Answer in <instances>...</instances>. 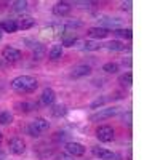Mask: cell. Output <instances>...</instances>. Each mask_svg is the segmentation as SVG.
Listing matches in <instances>:
<instances>
[{
  "label": "cell",
  "mask_w": 160,
  "mask_h": 160,
  "mask_svg": "<svg viewBox=\"0 0 160 160\" xmlns=\"http://www.w3.org/2000/svg\"><path fill=\"white\" fill-rule=\"evenodd\" d=\"M11 88L18 91V93H32L37 90L38 87V82L37 78L32 77V75H18L11 80Z\"/></svg>",
  "instance_id": "cell-1"
},
{
  "label": "cell",
  "mask_w": 160,
  "mask_h": 160,
  "mask_svg": "<svg viewBox=\"0 0 160 160\" xmlns=\"http://www.w3.org/2000/svg\"><path fill=\"white\" fill-rule=\"evenodd\" d=\"M117 112H118L117 108H101L98 112L90 115V120L91 122H102V120H108V118L117 115Z\"/></svg>",
  "instance_id": "cell-2"
},
{
  "label": "cell",
  "mask_w": 160,
  "mask_h": 160,
  "mask_svg": "<svg viewBox=\"0 0 160 160\" xmlns=\"http://www.w3.org/2000/svg\"><path fill=\"white\" fill-rule=\"evenodd\" d=\"M114 136H115V131L109 125H101L96 128V138L101 142H111V141H114Z\"/></svg>",
  "instance_id": "cell-3"
},
{
  "label": "cell",
  "mask_w": 160,
  "mask_h": 160,
  "mask_svg": "<svg viewBox=\"0 0 160 160\" xmlns=\"http://www.w3.org/2000/svg\"><path fill=\"white\" fill-rule=\"evenodd\" d=\"M64 149H66V154H69V155H72V157H82V155L85 154V146H83L82 142H77V141L66 142Z\"/></svg>",
  "instance_id": "cell-4"
},
{
  "label": "cell",
  "mask_w": 160,
  "mask_h": 160,
  "mask_svg": "<svg viewBox=\"0 0 160 160\" xmlns=\"http://www.w3.org/2000/svg\"><path fill=\"white\" fill-rule=\"evenodd\" d=\"M2 58L7 62H16L21 59V51L15 47H5L2 50Z\"/></svg>",
  "instance_id": "cell-5"
},
{
  "label": "cell",
  "mask_w": 160,
  "mask_h": 160,
  "mask_svg": "<svg viewBox=\"0 0 160 160\" xmlns=\"http://www.w3.org/2000/svg\"><path fill=\"white\" fill-rule=\"evenodd\" d=\"M8 149L13 155H21L26 151V142L22 138H11L8 142Z\"/></svg>",
  "instance_id": "cell-6"
},
{
  "label": "cell",
  "mask_w": 160,
  "mask_h": 160,
  "mask_svg": "<svg viewBox=\"0 0 160 160\" xmlns=\"http://www.w3.org/2000/svg\"><path fill=\"white\" fill-rule=\"evenodd\" d=\"M91 154L95 155V157H98L99 160H114L115 158V154L112 151L99 148V146H93V148H91Z\"/></svg>",
  "instance_id": "cell-7"
},
{
  "label": "cell",
  "mask_w": 160,
  "mask_h": 160,
  "mask_svg": "<svg viewBox=\"0 0 160 160\" xmlns=\"http://www.w3.org/2000/svg\"><path fill=\"white\" fill-rule=\"evenodd\" d=\"M71 10H72V7H71L69 2H58L55 7H53V15L62 18V16H68L71 13Z\"/></svg>",
  "instance_id": "cell-8"
},
{
  "label": "cell",
  "mask_w": 160,
  "mask_h": 160,
  "mask_svg": "<svg viewBox=\"0 0 160 160\" xmlns=\"http://www.w3.org/2000/svg\"><path fill=\"white\" fill-rule=\"evenodd\" d=\"M90 74H91V68L88 64H78V66H75V68L72 69L71 77L72 78H82V77H87Z\"/></svg>",
  "instance_id": "cell-9"
},
{
  "label": "cell",
  "mask_w": 160,
  "mask_h": 160,
  "mask_svg": "<svg viewBox=\"0 0 160 160\" xmlns=\"http://www.w3.org/2000/svg\"><path fill=\"white\" fill-rule=\"evenodd\" d=\"M40 101H42L43 106H53L56 101V93L53 88H45L42 91V96H40Z\"/></svg>",
  "instance_id": "cell-10"
},
{
  "label": "cell",
  "mask_w": 160,
  "mask_h": 160,
  "mask_svg": "<svg viewBox=\"0 0 160 160\" xmlns=\"http://www.w3.org/2000/svg\"><path fill=\"white\" fill-rule=\"evenodd\" d=\"M88 35L91 38H98V40H102L109 35V29L106 28H101V26H96V28H90L88 29Z\"/></svg>",
  "instance_id": "cell-11"
},
{
  "label": "cell",
  "mask_w": 160,
  "mask_h": 160,
  "mask_svg": "<svg viewBox=\"0 0 160 160\" xmlns=\"http://www.w3.org/2000/svg\"><path fill=\"white\" fill-rule=\"evenodd\" d=\"M0 29H2V32L15 34L18 31V22L15 19H3L2 22H0Z\"/></svg>",
  "instance_id": "cell-12"
},
{
  "label": "cell",
  "mask_w": 160,
  "mask_h": 160,
  "mask_svg": "<svg viewBox=\"0 0 160 160\" xmlns=\"http://www.w3.org/2000/svg\"><path fill=\"white\" fill-rule=\"evenodd\" d=\"M15 109H18L19 112H31V111L37 109V104L31 102V101H18V102H15Z\"/></svg>",
  "instance_id": "cell-13"
},
{
  "label": "cell",
  "mask_w": 160,
  "mask_h": 160,
  "mask_svg": "<svg viewBox=\"0 0 160 160\" xmlns=\"http://www.w3.org/2000/svg\"><path fill=\"white\" fill-rule=\"evenodd\" d=\"M34 24H35V19H34L32 16H22V18H19V21H18V29L28 31V29L34 28Z\"/></svg>",
  "instance_id": "cell-14"
},
{
  "label": "cell",
  "mask_w": 160,
  "mask_h": 160,
  "mask_svg": "<svg viewBox=\"0 0 160 160\" xmlns=\"http://www.w3.org/2000/svg\"><path fill=\"white\" fill-rule=\"evenodd\" d=\"M50 112H51L53 117L59 118V117H64L66 114H68V108H66L64 104H53L51 109H50Z\"/></svg>",
  "instance_id": "cell-15"
},
{
  "label": "cell",
  "mask_w": 160,
  "mask_h": 160,
  "mask_svg": "<svg viewBox=\"0 0 160 160\" xmlns=\"http://www.w3.org/2000/svg\"><path fill=\"white\" fill-rule=\"evenodd\" d=\"M40 133H42V131H45V130H48L50 128V123H48V120L47 118H43V117H35L34 120H32V122H31Z\"/></svg>",
  "instance_id": "cell-16"
},
{
  "label": "cell",
  "mask_w": 160,
  "mask_h": 160,
  "mask_svg": "<svg viewBox=\"0 0 160 160\" xmlns=\"http://www.w3.org/2000/svg\"><path fill=\"white\" fill-rule=\"evenodd\" d=\"M102 47H104L106 50H109V51H123V50H125V45L120 42V40H111V42L104 43Z\"/></svg>",
  "instance_id": "cell-17"
},
{
  "label": "cell",
  "mask_w": 160,
  "mask_h": 160,
  "mask_svg": "<svg viewBox=\"0 0 160 160\" xmlns=\"http://www.w3.org/2000/svg\"><path fill=\"white\" fill-rule=\"evenodd\" d=\"M61 56H62V47L61 45H53L48 51V58L51 61H58V59H61Z\"/></svg>",
  "instance_id": "cell-18"
},
{
  "label": "cell",
  "mask_w": 160,
  "mask_h": 160,
  "mask_svg": "<svg viewBox=\"0 0 160 160\" xmlns=\"http://www.w3.org/2000/svg\"><path fill=\"white\" fill-rule=\"evenodd\" d=\"M61 47H68V48H71V47H74L75 43H77V37L74 35V34H71V35H68V34H62V40H61Z\"/></svg>",
  "instance_id": "cell-19"
},
{
  "label": "cell",
  "mask_w": 160,
  "mask_h": 160,
  "mask_svg": "<svg viewBox=\"0 0 160 160\" xmlns=\"http://www.w3.org/2000/svg\"><path fill=\"white\" fill-rule=\"evenodd\" d=\"M117 37H122V38H127V40H130L131 37H133V32H131V29H128V28H117V29H114L112 31Z\"/></svg>",
  "instance_id": "cell-20"
},
{
  "label": "cell",
  "mask_w": 160,
  "mask_h": 160,
  "mask_svg": "<svg viewBox=\"0 0 160 160\" xmlns=\"http://www.w3.org/2000/svg\"><path fill=\"white\" fill-rule=\"evenodd\" d=\"M118 83L122 85V87H131L133 83V75L131 72H125L122 75H118Z\"/></svg>",
  "instance_id": "cell-21"
},
{
  "label": "cell",
  "mask_w": 160,
  "mask_h": 160,
  "mask_svg": "<svg viewBox=\"0 0 160 160\" xmlns=\"http://www.w3.org/2000/svg\"><path fill=\"white\" fill-rule=\"evenodd\" d=\"M13 123V115L10 111H0V125H10Z\"/></svg>",
  "instance_id": "cell-22"
},
{
  "label": "cell",
  "mask_w": 160,
  "mask_h": 160,
  "mask_svg": "<svg viewBox=\"0 0 160 160\" xmlns=\"http://www.w3.org/2000/svg\"><path fill=\"white\" fill-rule=\"evenodd\" d=\"M102 71L106 74H117L118 72V64L117 62H106L102 66Z\"/></svg>",
  "instance_id": "cell-23"
},
{
  "label": "cell",
  "mask_w": 160,
  "mask_h": 160,
  "mask_svg": "<svg viewBox=\"0 0 160 160\" xmlns=\"http://www.w3.org/2000/svg\"><path fill=\"white\" fill-rule=\"evenodd\" d=\"M28 2L26 0H16V2H13V10L15 11H18V13H22V11H26L28 10Z\"/></svg>",
  "instance_id": "cell-24"
},
{
  "label": "cell",
  "mask_w": 160,
  "mask_h": 160,
  "mask_svg": "<svg viewBox=\"0 0 160 160\" xmlns=\"http://www.w3.org/2000/svg\"><path fill=\"white\" fill-rule=\"evenodd\" d=\"M43 56H45V47L38 43V45L34 48V59H42Z\"/></svg>",
  "instance_id": "cell-25"
},
{
  "label": "cell",
  "mask_w": 160,
  "mask_h": 160,
  "mask_svg": "<svg viewBox=\"0 0 160 160\" xmlns=\"http://www.w3.org/2000/svg\"><path fill=\"white\" fill-rule=\"evenodd\" d=\"M26 131H28V135H29V136H32V138H38L40 135H42V133H40V131H38L32 123H29L28 127H26Z\"/></svg>",
  "instance_id": "cell-26"
},
{
  "label": "cell",
  "mask_w": 160,
  "mask_h": 160,
  "mask_svg": "<svg viewBox=\"0 0 160 160\" xmlns=\"http://www.w3.org/2000/svg\"><path fill=\"white\" fill-rule=\"evenodd\" d=\"M106 101H108V99H106L104 96H101V98H98V99H95V101H93V102L90 104V108H91V109H98V108L101 109L102 106L106 104Z\"/></svg>",
  "instance_id": "cell-27"
},
{
  "label": "cell",
  "mask_w": 160,
  "mask_h": 160,
  "mask_svg": "<svg viewBox=\"0 0 160 160\" xmlns=\"http://www.w3.org/2000/svg\"><path fill=\"white\" fill-rule=\"evenodd\" d=\"M83 48L85 50H88V51H93V50H99L102 45H99V43H96V42H91V40H87V42H83Z\"/></svg>",
  "instance_id": "cell-28"
},
{
  "label": "cell",
  "mask_w": 160,
  "mask_h": 160,
  "mask_svg": "<svg viewBox=\"0 0 160 160\" xmlns=\"http://www.w3.org/2000/svg\"><path fill=\"white\" fill-rule=\"evenodd\" d=\"M102 24H106V26H108V28H114V29H117L118 28V19H111V18H104L102 19ZM108 28H106V29H108Z\"/></svg>",
  "instance_id": "cell-29"
},
{
  "label": "cell",
  "mask_w": 160,
  "mask_h": 160,
  "mask_svg": "<svg viewBox=\"0 0 160 160\" xmlns=\"http://www.w3.org/2000/svg\"><path fill=\"white\" fill-rule=\"evenodd\" d=\"M55 160H74V157L69 154H59V155H56Z\"/></svg>",
  "instance_id": "cell-30"
},
{
  "label": "cell",
  "mask_w": 160,
  "mask_h": 160,
  "mask_svg": "<svg viewBox=\"0 0 160 160\" xmlns=\"http://www.w3.org/2000/svg\"><path fill=\"white\" fill-rule=\"evenodd\" d=\"M131 5H133V3L130 2V0H128V2H123V3H122V10H123V11H125V10L130 11V10H131Z\"/></svg>",
  "instance_id": "cell-31"
},
{
  "label": "cell",
  "mask_w": 160,
  "mask_h": 160,
  "mask_svg": "<svg viewBox=\"0 0 160 160\" xmlns=\"http://www.w3.org/2000/svg\"><path fill=\"white\" fill-rule=\"evenodd\" d=\"M3 38V32H2V29H0V40Z\"/></svg>",
  "instance_id": "cell-32"
},
{
  "label": "cell",
  "mask_w": 160,
  "mask_h": 160,
  "mask_svg": "<svg viewBox=\"0 0 160 160\" xmlns=\"http://www.w3.org/2000/svg\"><path fill=\"white\" fill-rule=\"evenodd\" d=\"M2 139H3V135H2V131H0V142H2Z\"/></svg>",
  "instance_id": "cell-33"
}]
</instances>
